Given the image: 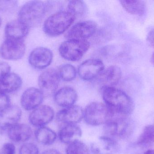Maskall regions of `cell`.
<instances>
[{
    "label": "cell",
    "instance_id": "15",
    "mask_svg": "<svg viewBox=\"0 0 154 154\" xmlns=\"http://www.w3.org/2000/svg\"><path fill=\"white\" fill-rule=\"evenodd\" d=\"M121 76L120 68L116 66H111L104 69L98 77V81L102 88L113 87L119 82Z\"/></svg>",
    "mask_w": 154,
    "mask_h": 154
},
{
    "label": "cell",
    "instance_id": "27",
    "mask_svg": "<svg viewBox=\"0 0 154 154\" xmlns=\"http://www.w3.org/2000/svg\"><path fill=\"white\" fill-rule=\"evenodd\" d=\"M66 154H90V152L86 144L78 140L68 144Z\"/></svg>",
    "mask_w": 154,
    "mask_h": 154
},
{
    "label": "cell",
    "instance_id": "35",
    "mask_svg": "<svg viewBox=\"0 0 154 154\" xmlns=\"http://www.w3.org/2000/svg\"><path fill=\"white\" fill-rule=\"evenodd\" d=\"M144 154H154V150H149L145 152Z\"/></svg>",
    "mask_w": 154,
    "mask_h": 154
},
{
    "label": "cell",
    "instance_id": "37",
    "mask_svg": "<svg viewBox=\"0 0 154 154\" xmlns=\"http://www.w3.org/2000/svg\"><path fill=\"white\" fill-rule=\"evenodd\" d=\"M2 20H1V17H0V27L1 26V25H2Z\"/></svg>",
    "mask_w": 154,
    "mask_h": 154
},
{
    "label": "cell",
    "instance_id": "18",
    "mask_svg": "<svg viewBox=\"0 0 154 154\" xmlns=\"http://www.w3.org/2000/svg\"><path fill=\"white\" fill-rule=\"evenodd\" d=\"M29 29L19 20L10 21L5 27L6 39L23 40L29 33Z\"/></svg>",
    "mask_w": 154,
    "mask_h": 154
},
{
    "label": "cell",
    "instance_id": "4",
    "mask_svg": "<svg viewBox=\"0 0 154 154\" xmlns=\"http://www.w3.org/2000/svg\"><path fill=\"white\" fill-rule=\"evenodd\" d=\"M115 116L106 104L100 102H92L83 110V118L85 122L93 126L105 125Z\"/></svg>",
    "mask_w": 154,
    "mask_h": 154
},
{
    "label": "cell",
    "instance_id": "34",
    "mask_svg": "<svg viewBox=\"0 0 154 154\" xmlns=\"http://www.w3.org/2000/svg\"><path fill=\"white\" fill-rule=\"evenodd\" d=\"M41 154H61V153L58 150L51 149L44 151Z\"/></svg>",
    "mask_w": 154,
    "mask_h": 154
},
{
    "label": "cell",
    "instance_id": "1",
    "mask_svg": "<svg viewBox=\"0 0 154 154\" xmlns=\"http://www.w3.org/2000/svg\"><path fill=\"white\" fill-rule=\"evenodd\" d=\"M102 95L105 104L116 116L127 117L134 111L133 100L123 90L114 87H105L102 88Z\"/></svg>",
    "mask_w": 154,
    "mask_h": 154
},
{
    "label": "cell",
    "instance_id": "23",
    "mask_svg": "<svg viewBox=\"0 0 154 154\" xmlns=\"http://www.w3.org/2000/svg\"><path fill=\"white\" fill-rule=\"evenodd\" d=\"M120 3L126 11L134 15H143L146 9L144 1L121 0Z\"/></svg>",
    "mask_w": 154,
    "mask_h": 154
},
{
    "label": "cell",
    "instance_id": "16",
    "mask_svg": "<svg viewBox=\"0 0 154 154\" xmlns=\"http://www.w3.org/2000/svg\"><path fill=\"white\" fill-rule=\"evenodd\" d=\"M78 95L76 91L71 87L61 88L55 94L54 99L58 105L62 107H69L76 102Z\"/></svg>",
    "mask_w": 154,
    "mask_h": 154
},
{
    "label": "cell",
    "instance_id": "30",
    "mask_svg": "<svg viewBox=\"0 0 154 154\" xmlns=\"http://www.w3.org/2000/svg\"><path fill=\"white\" fill-rule=\"evenodd\" d=\"M11 100L8 95L0 91V110L10 105Z\"/></svg>",
    "mask_w": 154,
    "mask_h": 154
},
{
    "label": "cell",
    "instance_id": "22",
    "mask_svg": "<svg viewBox=\"0 0 154 154\" xmlns=\"http://www.w3.org/2000/svg\"><path fill=\"white\" fill-rule=\"evenodd\" d=\"M37 142L43 145H50L55 143L57 138L56 133L47 127H38L35 132Z\"/></svg>",
    "mask_w": 154,
    "mask_h": 154
},
{
    "label": "cell",
    "instance_id": "32",
    "mask_svg": "<svg viewBox=\"0 0 154 154\" xmlns=\"http://www.w3.org/2000/svg\"><path fill=\"white\" fill-rule=\"evenodd\" d=\"M11 68L6 62H0V81L4 77L10 73Z\"/></svg>",
    "mask_w": 154,
    "mask_h": 154
},
{
    "label": "cell",
    "instance_id": "12",
    "mask_svg": "<svg viewBox=\"0 0 154 154\" xmlns=\"http://www.w3.org/2000/svg\"><path fill=\"white\" fill-rule=\"evenodd\" d=\"M53 57V53L49 49L45 47H38L30 54L29 63L34 68L43 69L51 64Z\"/></svg>",
    "mask_w": 154,
    "mask_h": 154
},
{
    "label": "cell",
    "instance_id": "31",
    "mask_svg": "<svg viewBox=\"0 0 154 154\" xmlns=\"http://www.w3.org/2000/svg\"><path fill=\"white\" fill-rule=\"evenodd\" d=\"M14 1H0V11H8L15 7L16 4Z\"/></svg>",
    "mask_w": 154,
    "mask_h": 154
},
{
    "label": "cell",
    "instance_id": "33",
    "mask_svg": "<svg viewBox=\"0 0 154 154\" xmlns=\"http://www.w3.org/2000/svg\"><path fill=\"white\" fill-rule=\"evenodd\" d=\"M146 40L148 43L154 48V29L148 33Z\"/></svg>",
    "mask_w": 154,
    "mask_h": 154
},
{
    "label": "cell",
    "instance_id": "36",
    "mask_svg": "<svg viewBox=\"0 0 154 154\" xmlns=\"http://www.w3.org/2000/svg\"><path fill=\"white\" fill-rule=\"evenodd\" d=\"M151 61H152V63L154 66V52L153 53L152 57H151Z\"/></svg>",
    "mask_w": 154,
    "mask_h": 154
},
{
    "label": "cell",
    "instance_id": "11",
    "mask_svg": "<svg viewBox=\"0 0 154 154\" xmlns=\"http://www.w3.org/2000/svg\"><path fill=\"white\" fill-rule=\"evenodd\" d=\"M55 116V112L49 106L43 105L32 110L29 115V121L33 126L40 127L46 126Z\"/></svg>",
    "mask_w": 154,
    "mask_h": 154
},
{
    "label": "cell",
    "instance_id": "10",
    "mask_svg": "<svg viewBox=\"0 0 154 154\" xmlns=\"http://www.w3.org/2000/svg\"><path fill=\"white\" fill-rule=\"evenodd\" d=\"M21 116V110L16 105H10L0 110V134L7 132L11 127L18 124Z\"/></svg>",
    "mask_w": 154,
    "mask_h": 154
},
{
    "label": "cell",
    "instance_id": "8",
    "mask_svg": "<svg viewBox=\"0 0 154 154\" xmlns=\"http://www.w3.org/2000/svg\"><path fill=\"white\" fill-rule=\"evenodd\" d=\"M97 24L92 20H85L74 24L67 33L66 38L68 39L86 40L92 36L97 30Z\"/></svg>",
    "mask_w": 154,
    "mask_h": 154
},
{
    "label": "cell",
    "instance_id": "19",
    "mask_svg": "<svg viewBox=\"0 0 154 154\" xmlns=\"http://www.w3.org/2000/svg\"><path fill=\"white\" fill-rule=\"evenodd\" d=\"M116 140L104 135L100 137L98 142L92 143L91 150L93 154H110L116 149Z\"/></svg>",
    "mask_w": 154,
    "mask_h": 154
},
{
    "label": "cell",
    "instance_id": "17",
    "mask_svg": "<svg viewBox=\"0 0 154 154\" xmlns=\"http://www.w3.org/2000/svg\"><path fill=\"white\" fill-rule=\"evenodd\" d=\"M7 133L9 139L16 143L27 142L32 134V130L29 126L19 123L11 127Z\"/></svg>",
    "mask_w": 154,
    "mask_h": 154
},
{
    "label": "cell",
    "instance_id": "5",
    "mask_svg": "<svg viewBox=\"0 0 154 154\" xmlns=\"http://www.w3.org/2000/svg\"><path fill=\"white\" fill-rule=\"evenodd\" d=\"M90 43L87 40L70 39L62 42L59 49L62 58L69 61H77L88 51Z\"/></svg>",
    "mask_w": 154,
    "mask_h": 154
},
{
    "label": "cell",
    "instance_id": "20",
    "mask_svg": "<svg viewBox=\"0 0 154 154\" xmlns=\"http://www.w3.org/2000/svg\"><path fill=\"white\" fill-rule=\"evenodd\" d=\"M82 134L80 127L76 124H65L59 132L60 140L64 143L69 144L79 140Z\"/></svg>",
    "mask_w": 154,
    "mask_h": 154
},
{
    "label": "cell",
    "instance_id": "26",
    "mask_svg": "<svg viewBox=\"0 0 154 154\" xmlns=\"http://www.w3.org/2000/svg\"><path fill=\"white\" fill-rule=\"evenodd\" d=\"M58 73L60 79L66 81H70L75 79L77 74L75 68L69 64H64L59 68Z\"/></svg>",
    "mask_w": 154,
    "mask_h": 154
},
{
    "label": "cell",
    "instance_id": "24",
    "mask_svg": "<svg viewBox=\"0 0 154 154\" xmlns=\"http://www.w3.org/2000/svg\"><path fill=\"white\" fill-rule=\"evenodd\" d=\"M68 11L72 14L75 19L85 17L88 13V6L85 2L81 0H72L69 2Z\"/></svg>",
    "mask_w": 154,
    "mask_h": 154
},
{
    "label": "cell",
    "instance_id": "14",
    "mask_svg": "<svg viewBox=\"0 0 154 154\" xmlns=\"http://www.w3.org/2000/svg\"><path fill=\"white\" fill-rule=\"evenodd\" d=\"M56 117L59 122L65 124H76L83 118V110L81 107L74 105L59 111Z\"/></svg>",
    "mask_w": 154,
    "mask_h": 154
},
{
    "label": "cell",
    "instance_id": "7",
    "mask_svg": "<svg viewBox=\"0 0 154 154\" xmlns=\"http://www.w3.org/2000/svg\"><path fill=\"white\" fill-rule=\"evenodd\" d=\"M60 81V78L57 71L49 69L40 74L38 79V84L44 96H50L57 92Z\"/></svg>",
    "mask_w": 154,
    "mask_h": 154
},
{
    "label": "cell",
    "instance_id": "21",
    "mask_svg": "<svg viewBox=\"0 0 154 154\" xmlns=\"http://www.w3.org/2000/svg\"><path fill=\"white\" fill-rule=\"evenodd\" d=\"M22 84V80L20 76L16 73L10 72L0 81V91L5 94L12 93L18 90Z\"/></svg>",
    "mask_w": 154,
    "mask_h": 154
},
{
    "label": "cell",
    "instance_id": "29",
    "mask_svg": "<svg viewBox=\"0 0 154 154\" xmlns=\"http://www.w3.org/2000/svg\"><path fill=\"white\" fill-rule=\"evenodd\" d=\"M16 148L12 143H5L0 149V154H15Z\"/></svg>",
    "mask_w": 154,
    "mask_h": 154
},
{
    "label": "cell",
    "instance_id": "6",
    "mask_svg": "<svg viewBox=\"0 0 154 154\" xmlns=\"http://www.w3.org/2000/svg\"><path fill=\"white\" fill-rule=\"evenodd\" d=\"M25 52L23 40L6 39L0 47V54L5 59L17 60L21 58Z\"/></svg>",
    "mask_w": 154,
    "mask_h": 154
},
{
    "label": "cell",
    "instance_id": "25",
    "mask_svg": "<svg viewBox=\"0 0 154 154\" xmlns=\"http://www.w3.org/2000/svg\"><path fill=\"white\" fill-rule=\"evenodd\" d=\"M154 143V125L146 126L137 141V144L142 146L150 145Z\"/></svg>",
    "mask_w": 154,
    "mask_h": 154
},
{
    "label": "cell",
    "instance_id": "2",
    "mask_svg": "<svg viewBox=\"0 0 154 154\" xmlns=\"http://www.w3.org/2000/svg\"><path fill=\"white\" fill-rule=\"evenodd\" d=\"M48 4L39 1H30L23 5L19 20L29 28L39 25L48 10Z\"/></svg>",
    "mask_w": 154,
    "mask_h": 154
},
{
    "label": "cell",
    "instance_id": "9",
    "mask_svg": "<svg viewBox=\"0 0 154 154\" xmlns=\"http://www.w3.org/2000/svg\"><path fill=\"white\" fill-rule=\"evenodd\" d=\"M105 69V65L99 59H90L83 61L79 66L78 74L80 77L86 81L97 78Z\"/></svg>",
    "mask_w": 154,
    "mask_h": 154
},
{
    "label": "cell",
    "instance_id": "3",
    "mask_svg": "<svg viewBox=\"0 0 154 154\" xmlns=\"http://www.w3.org/2000/svg\"><path fill=\"white\" fill-rule=\"evenodd\" d=\"M68 11H61L51 15L44 22L43 30L51 37L59 36L66 32L75 20Z\"/></svg>",
    "mask_w": 154,
    "mask_h": 154
},
{
    "label": "cell",
    "instance_id": "13",
    "mask_svg": "<svg viewBox=\"0 0 154 154\" xmlns=\"http://www.w3.org/2000/svg\"><path fill=\"white\" fill-rule=\"evenodd\" d=\"M44 97L40 90L34 87L29 88L22 95L21 105L25 110L32 111L41 105Z\"/></svg>",
    "mask_w": 154,
    "mask_h": 154
},
{
    "label": "cell",
    "instance_id": "28",
    "mask_svg": "<svg viewBox=\"0 0 154 154\" xmlns=\"http://www.w3.org/2000/svg\"><path fill=\"white\" fill-rule=\"evenodd\" d=\"M19 154H39L37 146L33 143H25L20 147Z\"/></svg>",
    "mask_w": 154,
    "mask_h": 154
}]
</instances>
